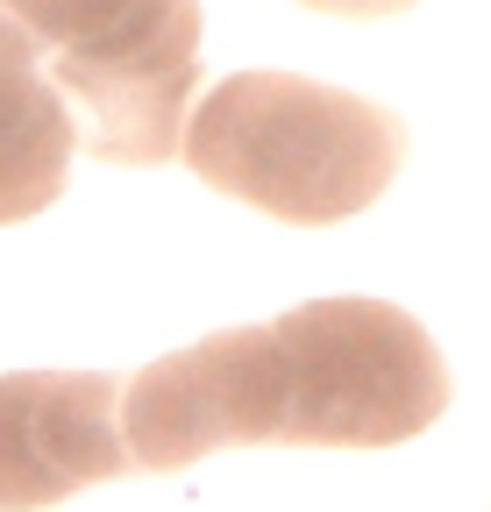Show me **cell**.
<instances>
[{
  "label": "cell",
  "instance_id": "obj_7",
  "mask_svg": "<svg viewBox=\"0 0 491 512\" xmlns=\"http://www.w3.org/2000/svg\"><path fill=\"white\" fill-rule=\"evenodd\" d=\"M299 8H321V15H349V22H385V15H406L413 0H299Z\"/></svg>",
  "mask_w": 491,
  "mask_h": 512
},
{
  "label": "cell",
  "instance_id": "obj_5",
  "mask_svg": "<svg viewBox=\"0 0 491 512\" xmlns=\"http://www.w3.org/2000/svg\"><path fill=\"white\" fill-rule=\"evenodd\" d=\"M121 377L8 370L0 377V512H50L86 484L129 477Z\"/></svg>",
  "mask_w": 491,
  "mask_h": 512
},
{
  "label": "cell",
  "instance_id": "obj_6",
  "mask_svg": "<svg viewBox=\"0 0 491 512\" xmlns=\"http://www.w3.org/2000/svg\"><path fill=\"white\" fill-rule=\"evenodd\" d=\"M79 150V121L50 86L36 43L0 15V228L43 214L65 192Z\"/></svg>",
  "mask_w": 491,
  "mask_h": 512
},
{
  "label": "cell",
  "instance_id": "obj_4",
  "mask_svg": "<svg viewBox=\"0 0 491 512\" xmlns=\"http://www.w3.org/2000/svg\"><path fill=\"white\" fill-rule=\"evenodd\" d=\"M278 427L285 392L271 328H221L121 384V441L136 470H186L221 448H271Z\"/></svg>",
  "mask_w": 491,
  "mask_h": 512
},
{
  "label": "cell",
  "instance_id": "obj_3",
  "mask_svg": "<svg viewBox=\"0 0 491 512\" xmlns=\"http://www.w3.org/2000/svg\"><path fill=\"white\" fill-rule=\"evenodd\" d=\"M278 392L292 448H392L442 420L449 363L385 299H306L278 320Z\"/></svg>",
  "mask_w": 491,
  "mask_h": 512
},
{
  "label": "cell",
  "instance_id": "obj_2",
  "mask_svg": "<svg viewBox=\"0 0 491 512\" xmlns=\"http://www.w3.org/2000/svg\"><path fill=\"white\" fill-rule=\"evenodd\" d=\"M100 164H164L200 93V0H0Z\"/></svg>",
  "mask_w": 491,
  "mask_h": 512
},
{
  "label": "cell",
  "instance_id": "obj_1",
  "mask_svg": "<svg viewBox=\"0 0 491 512\" xmlns=\"http://www.w3.org/2000/svg\"><path fill=\"white\" fill-rule=\"evenodd\" d=\"M200 185L285 228H335L385 200L406 164V121L363 93L299 72H235L186 114Z\"/></svg>",
  "mask_w": 491,
  "mask_h": 512
}]
</instances>
